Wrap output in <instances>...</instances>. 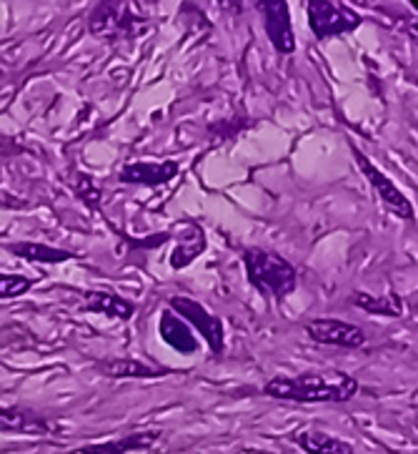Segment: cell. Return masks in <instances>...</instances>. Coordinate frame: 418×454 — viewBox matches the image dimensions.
Instances as JSON below:
<instances>
[{"instance_id": "1", "label": "cell", "mask_w": 418, "mask_h": 454, "mask_svg": "<svg viewBox=\"0 0 418 454\" xmlns=\"http://www.w3.org/2000/svg\"><path fill=\"white\" fill-rule=\"evenodd\" d=\"M359 381L348 374H296L266 381L263 395L296 404H341L353 399Z\"/></svg>"}, {"instance_id": "2", "label": "cell", "mask_w": 418, "mask_h": 454, "mask_svg": "<svg viewBox=\"0 0 418 454\" xmlns=\"http://www.w3.org/2000/svg\"><path fill=\"white\" fill-rule=\"evenodd\" d=\"M244 266L248 284L266 299L283 301L298 286L296 266L275 251L251 247L244 251Z\"/></svg>"}, {"instance_id": "3", "label": "cell", "mask_w": 418, "mask_h": 454, "mask_svg": "<svg viewBox=\"0 0 418 454\" xmlns=\"http://www.w3.org/2000/svg\"><path fill=\"white\" fill-rule=\"evenodd\" d=\"M148 28H151L148 18L135 13L128 3H98L88 13L90 35L101 38L105 43H130L145 35Z\"/></svg>"}, {"instance_id": "4", "label": "cell", "mask_w": 418, "mask_h": 454, "mask_svg": "<svg viewBox=\"0 0 418 454\" xmlns=\"http://www.w3.org/2000/svg\"><path fill=\"white\" fill-rule=\"evenodd\" d=\"M306 11H308V26L316 41H329L336 35L353 33L363 23V18L353 8L336 0H308Z\"/></svg>"}, {"instance_id": "5", "label": "cell", "mask_w": 418, "mask_h": 454, "mask_svg": "<svg viewBox=\"0 0 418 454\" xmlns=\"http://www.w3.org/2000/svg\"><path fill=\"white\" fill-rule=\"evenodd\" d=\"M351 148H353V159H356V163H359L360 174L366 176V181L374 186V191L378 193V199H381V204L389 208L393 216H399V219H408L414 221L416 219V214H414V206H411V201L406 199L404 193H401V189L391 181L378 166H375L374 161H368L366 159V153H360L359 148L351 144Z\"/></svg>"}, {"instance_id": "6", "label": "cell", "mask_w": 418, "mask_h": 454, "mask_svg": "<svg viewBox=\"0 0 418 454\" xmlns=\"http://www.w3.org/2000/svg\"><path fill=\"white\" fill-rule=\"evenodd\" d=\"M171 309L178 319H183L186 324H193L198 329L208 347L213 349V354L223 352V344H226V332H223V322L218 319L216 314H211L208 309L198 304L196 299H188V296H174L171 299Z\"/></svg>"}, {"instance_id": "7", "label": "cell", "mask_w": 418, "mask_h": 454, "mask_svg": "<svg viewBox=\"0 0 418 454\" xmlns=\"http://www.w3.org/2000/svg\"><path fill=\"white\" fill-rule=\"evenodd\" d=\"M0 432L48 437V434H58V422L28 407L8 404V407H0Z\"/></svg>"}, {"instance_id": "8", "label": "cell", "mask_w": 418, "mask_h": 454, "mask_svg": "<svg viewBox=\"0 0 418 454\" xmlns=\"http://www.w3.org/2000/svg\"><path fill=\"white\" fill-rule=\"evenodd\" d=\"M308 337L323 347H341V349H359L366 344V334L359 324L341 322V319H311L306 324Z\"/></svg>"}, {"instance_id": "9", "label": "cell", "mask_w": 418, "mask_h": 454, "mask_svg": "<svg viewBox=\"0 0 418 454\" xmlns=\"http://www.w3.org/2000/svg\"><path fill=\"white\" fill-rule=\"evenodd\" d=\"M259 8L263 11V26H266L268 41L275 48V53L290 56L296 51V35H293L289 3L268 0V3H259Z\"/></svg>"}, {"instance_id": "10", "label": "cell", "mask_w": 418, "mask_h": 454, "mask_svg": "<svg viewBox=\"0 0 418 454\" xmlns=\"http://www.w3.org/2000/svg\"><path fill=\"white\" fill-rule=\"evenodd\" d=\"M178 171H181V166L175 161H135L126 163V166L118 171V181H120V184H135V186H160V184L174 181V178L178 176Z\"/></svg>"}, {"instance_id": "11", "label": "cell", "mask_w": 418, "mask_h": 454, "mask_svg": "<svg viewBox=\"0 0 418 454\" xmlns=\"http://www.w3.org/2000/svg\"><path fill=\"white\" fill-rule=\"evenodd\" d=\"M160 429H143V432H130L118 440L111 442H93V444H83L75 454H128L141 452V450H151L156 442L160 440Z\"/></svg>"}, {"instance_id": "12", "label": "cell", "mask_w": 418, "mask_h": 454, "mask_svg": "<svg viewBox=\"0 0 418 454\" xmlns=\"http://www.w3.org/2000/svg\"><path fill=\"white\" fill-rule=\"evenodd\" d=\"M290 442L306 454H353V444L323 429H298L290 434Z\"/></svg>"}, {"instance_id": "13", "label": "cell", "mask_w": 418, "mask_h": 454, "mask_svg": "<svg viewBox=\"0 0 418 454\" xmlns=\"http://www.w3.org/2000/svg\"><path fill=\"white\" fill-rule=\"evenodd\" d=\"M175 239V249L171 254V266L174 269H186L193 264L203 251H205V234L198 223H183L175 234H168Z\"/></svg>"}, {"instance_id": "14", "label": "cell", "mask_w": 418, "mask_h": 454, "mask_svg": "<svg viewBox=\"0 0 418 454\" xmlns=\"http://www.w3.org/2000/svg\"><path fill=\"white\" fill-rule=\"evenodd\" d=\"M160 339L181 354H196L198 352V339L193 334V329L183 319H178L174 311H163L159 322Z\"/></svg>"}, {"instance_id": "15", "label": "cell", "mask_w": 418, "mask_h": 454, "mask_svg": "<svg viewBox=\"0 0 418 454\" xmlns=\"http://www.w3.org/2000/svg\"><path fill=\"white\" fill-rule=\"evenodd\" d=\"M96 369L108 380H159L166 374L163 366L145 364L138 359H105L96 362Z\"/></svg>"}, {"instance_id": "16", "label": "cell", "mask_w": 418, "mask_h": 454, "mask_svg": "<svg viewBox=\"0 0 418 454\" xmlns=\"http://www.w3.org/2000/svg\"><path fill=\"white\" fill-rule=\"evenodd\" d=\"M83 307L88 311H98L105 317L120 319V322H128L135 314V304L113 292H86L83 294Z\"/></svg>"}, {"instance_id": "17", "label": "cell", "mask_w": 418, "mask_h": 454, "mask_svg": "<svg viewBox=\"0 0 418 454\" xmlns=\"http://www.w3.org/2000/svg\"><path fill=\"white\" fill-rule=\"evenodd\" d=\"M8 251L18 259H26L33 264H66L78 256L68 249H56V247H45V244H35V241H15V244H8Z\"/></svg>"}, {"instance_id": "18", "label": "cell", "mask_w": 418, "mask_h": 454, "mask_svg": "<svg viewBox=\"0 0 418 454\" xmlns=\"http://www.w3.org/2000/svg\"><path fill=\"white\" fill-rule=\"evenodd\" d=\"M351 304L359 307L360 311H368L375 317H401L404 314V304H401V296L399 294H366L356 292L351 296Z\"/></svg>"}, {"instance_id": "19", "label": "cell", "mask_w": 418, "mask_h": 454, "mask_svg": "<svg viewBox=\"0 0 418 454\" xmlns=\"http://www.w3.org/2000/svg\"><path fill=\"white\" fill-rule=\"evenodd\" d=\"M71 189L73 193L88 206V208H93V211H98L101 208V199L103 193L98 189V184L93 181V178L88 176V174H73L71 176Z\"/></svg>"}, {"instance_id": "20", "label": "cell", "mask_w": 418, "mask_h": 454, "mask_svg": "<svg viewBox=\"0 0 418 454\" xmlns=\"http://www.w3.org/2000/svg\"><path fill=\"white\" fill-rule=\"evenodd\" d=\"M33 284L35 281L23 274H3L0 271V299H18V296L28 294Z\"/></svg>"}]
</instances>
